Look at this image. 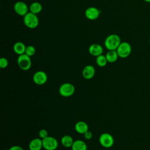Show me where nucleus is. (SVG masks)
<instances>
[{"mask_svg":"<svg viewBox=\"0 0 150 150\" xmlns=\"http://www.w3.org/2000/svg\"><path fill=\"white\" fill-rule=\"evenodd\" d=\"M100 144L105 148H110L114 144L113 137L108 133L102 134L99 138Z\"/></svg>","mask_w":150,"mask_h":150,"instance_id":"obj_7","label":"nucleus"},{"mask_svg":"<svg viewBox=\"0 0 150 150\" xmlns=\"http://www.w3.org/2000/svg\"><path fill=\"white\" fill-rule=\"evenodd\" d=\"M88 127L86 122L84 121H79L75 125V129L79 134H84L88 131Z\"/></svg>","mask_w":150,"mask_h":150,"instance_id":"obj_15","label":"nucleus"},{"mask_svg":"<svg viewBox=\"0 0 150 150\" xmlns=\"http://www.w3.org/2000/svg\"><path fill=\"white\" fill-rule=\"evenodd\" d=\"M84 137L86 139H90L93 137V134L91 131H87L84 134Z\"/></svg>","mask_w":150,"mask_h":150,"instance_id":"obj_24","label":"nucleus"},{"mask_svg":"<svg viewBox=\"0 0 150 150\" xmlns=\"http://www.w3.org/2000/svg\"><path fill=\"white\" fill-rule=\"evenodd\" d=\"M17 63L21 69L23 70H28L31 67L30 57L26 54L19 55Z\"/></svg>","mask_w":150,"mask_h":150,"instance_id":"obj_4","label":"nucleus"},{"mask_svg":"<svg viewBox=\"0 0 150 150\" xmlns=\"http://www.w3.org/2000/svg\"><path fill=\"white\" fill-rule=\"evenodd\" d=\"M88 52L91 55L97 57L99 55L102 54L103 52V48L100 45L94 43L90 46L88 48Z\"/></svg>","mask_w":150,"mask_h":150,"instance_id":"obj_11","label":"nucleus"},{"mask_svg":"<svg viewBox=\"0 0 150 150\" xmlns=\"http://www.w3.org/2000/svg\"><path fill=\"white\" fill-rule=\"evenodd\" d=\"M26 47V46H25L23 43L21 42H17L14 44L13 49L15 53L18 55H21L25 54Z\"/></svg>","mask_w":150,"mask_h":150,"instance_id":"obj_14","label":"nucleus"},{"mask_svg":"<svg viewBox=\"0 0 150 150\" xmlns=\"http://www.w3.org/2000/svg\"><path fill=\"white\" fill-rule=\"evenodd\" d=\"M83 76L84 79L89 80L92 79L95 74V69L91 65L86 66L82 71Z\"/></svg>","mask_w":150,"mask_h":150,"instance_id":"obj_12","label":"nucleus"},{"mask_svg":"<svg viewBox=\"0 0 150 150\" xmlns=\"http://www.w3.org/2000/svg\"><path fill=\"white\" fill-rule=\"evenodd\" d=\"M72 150H87V145L81 140H76L74 141L72 146Z\"/></svg>","mask_w":150,"mask_h":150,"instance_id":"obj_16","label":"nucleus"},{"mask_svg":"<svg viewBox=\"0 0 150 150\" xmlns=\"http://www.w3.org/2000/svg\"><path fill=\"white\" fill-rule=\"evenodd\" d=\"M61 142L62 144L67 148H69V147H71L74 141L73 139L71 137H70V135H64L61 139Z\"/></svg>","mask_w":150,"mask_h":150,"instance_id":"obj_19","label":"nucleus"},{"mask_svg":"<svg viewBox=\"0 0 150 150\" xmlns=\"http://www.w3.org/2000/svg\"><path fill=\"white\" fill-rule=\"evenodd\" d=\"M28 9V5L22 1H18L14 5V11L19 16H24L29 12Z\"/></svg>","mask_w":150,"mask_h":150,"instance_id":"obj_8","label":"nucleus"},{"mask_svg":"<svg viewBox=\"0 0 150 150\" xmlns=\"http://www.w3.org/2000/svg\"><path fill=\"white\" fill-rule=\"evenodd\" d=\"M107 62L108 61L105 56L103 54H101L96 57V63L100 67H104L107 64Z\"/></svg>","mask_w":150,"mask_h":150,"instance_id":"obj_20","label":"nucleus"},{"mask_svg":"<svg viewBox=\"0 0 150 150\" xmlns=\"http://www.w3.org/2000/svg\"><path fill=\"white\" fill-rule=\"evenodd\" d=\"M42 147L43 144L41 138H35L32 139L29 145L30 150H40Z\"/></svg>","mask_w":150,"mask_h":150,"instance_id":"obj_13","label":"nucleus"},{"mask_svg":"<svg viewBox=\"0 0 150 150\" xmlns=\"http://www.w3.org/2000/svg\"><path fill=\"white\" fill-rule=\"evenodd\" d=\"M35 52H36V50H35V47L32 46V45H29V46H26L25 54H26L28 56L31 57V56H32L35 54Z\"/></svg>","mask_w":150,"mask_h":150,"instance_id":"obj_21","label":"nucleus"},{"mask_svg":"<svg viewBox=\"0 0 150 150\" xmlns=\"http://www.w3.org/2000/svg\"><path fill=\"white\" fill-rule=\"evenodd\" d=\"M39 137L40 138L42 139H44L45 138H46L47 137H48V133H47V131L45 129H42L39 131Z\"/></svg>","mask_w":150,"mask_h":150,"instance_id":"obj_23","label":"nucleus"},{"mask_svg":"<svg viewBox=\"0 0 150 150\" xmlns=\"http://www.w3.org/2000/svg\"><path fill=\"white\" fill-rule=\"evenodd\" d=\"M33 80L35 84L38 85H42L47 81V76L45 72L43 71H38L34 74Z\"/></svg>","mask_w":150,"mask_h":150,"instance_id":"obj_9","label":"nucleus"},{"mask_svg":"<svg viewBox=\"0 0 150 150\" xmlns=\"http://www.w3.org/2000/svg\"><path fill=\"white\" fill-rule=\"evenodd\" d=\"M116 50L120 57L126 58L128 57L131 54L132 47L128 42H122L120 43Z\"/></svg>","mask_w":150,"mask_h":150,"instance_id":"obj_3","label":"nucleus"},{"mask_svg":"<svg viewBox=\"0 0 150 150\" xmlns=\"http://www.w3.org/2000/svg\"><path fill=\"white\" fill-rule=\"evenodd\" d=\"M100 14V11L96 7H89L86 9L85 11V16L89 20H96L97 19Z\"/></svg>","mask_w":150,"mask_h":150,"instance_id":"obj_10","label":"nucleus"},{"mask_svg":"<svg viewBox=\"0 0 150 150\" xmlns=\"http://www.w3.org/2000/svg\"><path fill=\"white\" fill-rule=\"evenodd\" d=\"M29 11L30 12L35 13V14H38L40 13L42 10V6L41 4H40L38 2H34L32 3L30 6H29Z\"/></svg>","mask_w":150,"mask_h":150,"instance_id":"obj_18","label":"nucleus"},{"mask_svg":"<svg viewBox=\"0 0 150 150\" xmlns=\"http://www.w3.org/2000/svg\"><path fill=\"white\" fill-rule=\"evenodd\" d=\"M105 57L108 62L114 63L117 60L119 56L117 50H108L105 54Z\"/></svg>","mask_w":150,"mask_h":150,"instance_id":"obj_17","label":"nucleus"},{"mask_svg":"<svg viewBox=\"0 0 150 150\" xmlns=\"http://www.w3.org/2000/svg\"><path fill=\"white\" fill-rule=\"evenodd\" d=\"M149 44H150V38H149Z\"/></svg>","mask_w":150,"mask_h":150,"instance_id":"obj_27","label":"nucleus"},{"mask_svg":"<svg viewBox=\"0 0 150 150\" xmlns=\"http://www.w3.org/2000/svg\"><path fill=\"white\" fill-rule=\"evenodd\" d=\"M121 43V39L118 35L111 34L105 38L104 46L108 50H116Z\"/></svg>","mask_w":150,"mask_h":150,"instance_id":"obj_1","label":"nucleus"},{"mask_svg":"<svg viewBox=\"0 0 150 150\" xmlns=\"http://www.w3.org/2000/svg\"><path fill=\"white\" fill-rule=\"evenodd\" d=\"M9 150H23V148L19 146H17V145H15V146H11Z\"/></svg>","mask_w":150,"mask_h":150,"instance_id":"obj_25","label":"nucleus"},{"mask_svg":"<svg viewBox=\"0 0 150 150\" xmlns=\"http://www.w3.org/2000/svg\"><path fill=\"white\" fill-rule=\"evenodd\" d=\"M8 65V61L5 57H1L0 59V67L1 69L6 68Z\"/></svg>","mask_w":150,"mask_h":150,"instance_id":"obj_22","label":"nucleus"},{"mask_svg":"<svg viewBox=\"0 0 150 150\" xmlns=\"http://www.w3.org/2000/svg\"><path fill=\"white\" fill-rule=\"evenodd\" d=\"M43 148L46 150H55L58 146V142L52 137H47L42 139Z\"/></svg>","mask_w":150,"mask_h":150,"instance_id":"obj_6","label":"nucleus"},{"mask_svg":"<svg viewBox=\"0 0 150 150\" xmlns=\"http://www.w3.org/2000/svg\"><path fill=\"white\" fill-rule=\"evenodd\" d=\"M59 91L62 96L68 97L71 96L74 94L75 91V88L72 84L69 83H65L60 86Z\"/></svg>","mask_w":150,"mask_h":150,"instance_id":"obj_5","label":"nucleus"},{"mask_svg":"<svg viewBox=\"0 0 150 150\" xmlns=\"http://www.w3.org/2000/svg\"><path fill=\"white\" fill-rule=\"evenodd\" d=\"M144 1L146 2H150V0H144Z\"/></svg>","mask_w":150,"mask_h":150,"instance_id":"obj_26","label":"nucleus"},{"mask_svg":"<svg viewBox=\"0 0 150 150\" xmlns=\"http://www.w3.org/2000/svg\"><path fill=\"white\" fill-rule=\"evenodd\" d=\"M23 23L29 29H35L39 25V19L36 14L29 12L23 16Z\"/></svg>","mask_w":150,"mask_h":150,"instance_id":"obj_2","label":"nucleus"}]
</instances>
